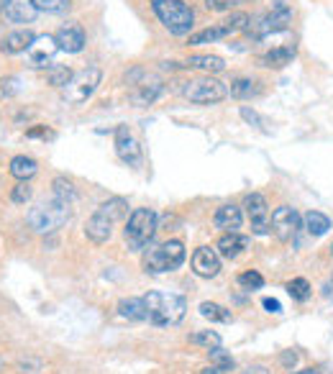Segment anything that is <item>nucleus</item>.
Here are the masks:
<instances>
[{
  "label": "nucleus",
  "mask_w": 333,
  "mask_h": 374,
  "mask_svg": "<svg viewBox=\"0 0 333 374\" xmlns=\"http://www.w3.org/2000/svg\"><path fill=\"white\" fill-rule=\"evenodd\" d=\"M0 13H3V3H0Z\"/></svg>",
  "instance_id": "obj_46"
},
{
  "label": "nucleus",
  "mask_w": 333,
  "mask_h": 374,
  "mask_svg": "<svg viewBox=\"0 0 333 374\" xmlns=\"http://www.w3.org/2000/svg\"><path fill=\"white\" fill-rule=\"evenodd\" d=\"M241 3H252V0H203L205 11H210V13H223V11H233V8H238Z\"/></svg>",
  "instance_id": "obj_36"
},
{
  "label": "nucleus",
  "mask_w": 333,
  "mask_h": 374,
  "mask_svg": "<svg viewBox=\"0 0 333 374\" xmlns=\"http://www.w3.org/2000/svg\"><path fill=\"white\" fill-rule=\"evenodd\" d=\"M229 36H233V31H231L229 26H226V21H218V23H213V26H208V29L190 34L187 44H190V46L215 44V41H221V39H229Z\"/></svg>",
  "instance_id": "obj_21"
},
{
  "label": "nucleus",
  "mask_w": 333,
  "mask_h": 374,
  "mask_svg": "<svg viewBox=\"0 0 333 374\" xmlns=\"http://www.w3.org/2000/svg\"><path fill=\"white\" fill-rule=\"evenodd\" d=\"M303 228V218L297 213L292 205H280V208H274L272 218H269V231L274 233V239L277 241H292L295 239V233Z\"/></svg>",
  "instance_id": "obj_9"
},
{
  "label": "nucleus",
  "mask_w": 333,
  "mask_h": 374,
  "mask_svg": "<svg viewBox=\"0 0 333 374\" xmlns=\"http://www.w3.org/2000/svg\"><path fill=\"white\" fill-rule=\"evenodd\" d=\"M295 18V8L287 0H269L264 13L254 15L249 26H246V36L252 41H261V39L280 34V31L290 29V23Z\"/></svg>",
  "instance_id": "obj_3"
},
{
  "label": "nucleus",
  "mask_w": 333,
  "mask_h": 374,
  "mask_svg": "<svg viewBox=\"0 0 333 374\" xmlns=\"http://www.w3.org/2000/svg\"><path fill=\"white\" fill-rule=\"evenodd\" d=\"M97 210H103L105 216L113 218V221L118 223L121 218L128 216V200H123V198H111V200H105Z\"/></svg>",
  "instance_id": "obj_30"
},
{
  "label": "nucleus",
  "mask_w": 333,
  "mask_h": 374,
  "mask_svg": "<svg viewBox=\"0 0 333 374\" xmlns=\"http://www.w3.org/2000/svg\"><path fill=\"white\" fill-rule=\"evenodd\" d=\"M280 361L285 364V367H295V364H297V352H285L280 356Z\"/></svg>",
  "instance_id": "obj_41"
},
{
  "label": "nucleus",
  "mask_w": 333,
  "mask_h": 374,
  "mask_svg": "<svg viewBox=\"0 0 333 374\" xmlns=\"http://www.w3.org/2000/svg\"><path fill=\"white\" fill-rule=\"evenodd\" d=\"M246 374H269V372H266L264 367H249L246 369Z\"/></svg>",
  "instance_id": "obj_44"
},
{
  "label": "nucleus",
  "mask_w": 333,
  "mask_h": 374,
  "mask_svg": "<svg viewBox=\"0 0 333 374\" xmlns=\"http://www.w3.org/2000/svg\"><path fill=\"white\" fill-rule=\"evenodd\" d=\"M156 21L170 31L172 36H190L195 29V11L185 0H149Z\"/></svg>",
  "instance_id": "obj_4"
},
{
  "label": "nucleus",
  "mask_w": 333,
  "mask_h": 374,
  "mask_svg": "<svg viewBox=\"0 0 333 374\" xmlns=\"http://www.w3.org/2000/svg\"><path fill=\"white\" fill-rule=\"evenodd\" d=\"M292 60H295V44H285V46H274L266 54H261L259 64L266 69H282L287 67V64H292Z\"/></svg>",
  "instance_id": "obj_20"
},
{
  "label": "nucleus",
  "mask_w": 333,
  "mask_h": 374,
  "mask_svg": "<svg viewBox=\"0 0 333 374\" xmlns=\"http://www.w3.org/2000/svg\"><path fill=\"white\" fill-rule=\"evenodd\" d=\"M31 195H34V190H31L29 182H18V185L11 190V200H13L15 205H26V202L31 200Z\"/></svg>",
  "instance_id": "obj_38"
},
{
  "label": "nucleus",
  "mask_w": 333,
  "mask_h": 374,
  "mask_svg": "<svg viewBox=\"0 0 333 374\" xmlns=\"http://www.w3.org/2000/svg\"><path fill=\"white\" fill-rule=\"evenodd\" d=\"M185 244L179 239H172V241H164L159 247L149 249L147 254H144V272L147 275H167V272H175L179 270L182 264H185Z\"/></svg>",
  "instance_id": "obj_5"
},
{
  "label": "nucleus",
  "mask_w": 333,
  "mask_h": 374,
  "mask_svg": "<svg viewBox=\"0 0 333 374\" xmlns=\"http://www.w3.org/2000/svg\"><path fill=\"white\" fill-rule=\"evenodd\" d=\"M57 41H54V36H36L34 39V44L29 46V60H31V67H46L49 62H52V57L57 54Z\"/></svg>",
  "instance_id": "obj_17"
},
{
  "label": "nucleus",
  "mask_w": 333,
  "mask_h": 374,
  "mask_svg": "<svg viewBox=\"0 0 333 374\" xmlns=\"http://www.w3.org/2000/svg\"><path fill=\"white\" fill-rule=\"evenodd\" d=\"M39 8V13L49 15H64L72 11V0H34Z\"/></svg>",
  "instance_id": "obj_32"
},
{
  "label": "nucleus",
  "mask_w": 333,
  "mask_h": 374,
  "mask_svg": "<svg viewBox=\"0 0 333 374\" xmlns=\"http://www.w3.org/2000/svg\"><path fill=\"white\" fill-rule=\"evenodd\" d=\"M261 305H264V310H266V313H274V315H280V313H282L280 300H274V298H264V300H261Z\"/></svg>",
  "instance_id": "obj_40"
},
{
  "label": "nucleus",
  "mask_w": 333,
  "mask_h": 374,
  "mask_svg": "<svg viewBox=\"0 0 333 374\" xmlns=\"http://www.w3.org/2000/svg\"><path fill=\"white\" fill-rule=\"evenodd\" d=\"M252 239L249 236H241V233H223L218 244H215V251L223 256V259H238L249 249Z\"/></svg>",
  "instance_id": "obj_18"
},
{
  "label": "nucleus",
  "mask_w": 333,
  "mask_h": 374,
  "mask_svg": "<svg viewBox=\"0 0 333 374\" xmlns=\"http://www.w3.org/2000/svg\"><path fill=\"white\" fill-rule=\"evenodd\" d=\"M113 226H116L113 218L105 216L103 210H95V213L88 218V223H85V236H88L93 244L100 247V244H105V241H111Z\"/></svg>",
  "instance_id": "obj_14"
},
{
  "label": "nucleus",
  "mask_w": 333,
  "mask_h": 374,
  "mask_svg": "<svg viewBox=\"0 0 333 374\" xmlns=\"http://www.w3.org/2000/svg\"><path fill=\"white\" fill-rule=\"evenodd\" d=\"M226 95H229V88L213 75H203L182 83V97L195 105H215L226 100Z\"/></svg>",
  "instance_id": "obj_8"
},
{
  "label": "nucleus",
  "mask_w": 333,
  "mask_h": 374,
  "mask_svg": "<svg viewBox=\"0 0 333 374\" xmlns=\"http://www.w3.org/2000/svg\"><path fill=\"white\" fill-rule=\"evenodd\" d=\"M303 228L311 233L313 239H318V236H326L328 228H331V218L323 216L320 210H308L303 216Z\"/></svg>",
  "instance_id": "obj_26"
},
{
  "label": "nucleus",
  "mask_w": 333,
  "mask_h": 374,
  "mask_svg": "<svg viewBox=\"0 0 333 374\" xmlns=\"http://www.w3.org/2000/svg\"><path fill=\"white\" fill-rule=\"evenodd\" d=\"M54 41H57V46H60L62 52L80 54L82 49L88 46V34H85V29H82V23L69 21L54 34Z\"/></svg>",
  "instance_id": "obj_12"
},
{
  "label": "nucleus",
  "mask_w": 333,
  "mask_h": 374,
  "mask_svg": "<svg viewBox=\"0 0 333 374\" xmlns=\"http://www.w3.org/2000/svg\"><path fill=\"white\" fill-rule=\"evenodd\" d=\"M200 374H226L223 372L221 367H213V364H210V367H205V369H200Z\"/></svg>",
  "instance_id": "obj_42"
},
{
  "label": "nucleus",
  "mask_w": 333,
  "mask_h": 374,
  "mask_svg": "<svg viewBox=\"0 0 333 374\" xmlns=\"http://www.w3.org/2000/svg\"><path fill=\"white\" fill-rule=\"evenodd\" d=\"M238 284L244 287V290H261L264 287V277H261L257 270H249L244 275H238Z\"/></svg>",
  "instance_id": "obj_37"
},
{
  "label": "nucleus",
  "mask_w": 333,
  "mask_h": 374,
  "mask_svg": "<svg viewBox=\"0 0 333 374\" xmlns=\"http://www.w3.org/2000/svg\"><path fill=\"white\" fill-rule=\"evenodd\" d=\"M244 208H246V218H249V223H252V231L257 236H266L269 231V202L261 193H249L244 198Z\"/></svg>",
  "instance_id": "obj_10"
},
{
  "label": "nucleus",
  "mask_w": 333,
  "mask_h": 374,
  "mask_svg": "<svg viewBox=\"0 0 333 374\" xmlns=\"http://www.w3.org/2000/svg\"><path fill=\"white\" fill-rule=\"evenodd\" d=\"M46 134V128L41 126V128H31V131H26V136H31V139H34V136H44Z\"/></svg>",
  "instance_id": "obj_43"
},
{
  "label": "nucleus",
  "mask_w": 333,
  "mask_h": 374,
  "mask_svg": "<svg viewBox=\"0 0 333 374\" xmlns=\"http://www.w3.org/2000/svg\"><path fill=\"white\" fill-rule=\"evenodd\" d=\"M331 256H333V244H331Z\"/></svg>",
  "instance_id": "obj_47"
},
{
  "label": "nucleus",
  "mask_w": 333,
  "mask_h": 374,
  "mask_svg": "<svg viewBox=\"0 0 333 374\" xmlns=\"http://www.w3.org/2000/svg\"><path fill=\"white\" fill-rule=\"evenodd\" d=\"M116 154H118L121 162L128 165L131 169H139V167L144 165V154H141L139 141L133 139L131 128L123 126V123L116 128Z\"/></svg>",
  "instance_id": "obj_11"
},
{
  "label": "nucleus",
  "mask_w": 333,
  "mask_h": 374,
  "mask_svg": "<svg viewBox=\"0 0 333 374\" xmlns=\"http://www.w3.org/2000/svg\"><path fill=\"white\" fill-rule=\"evenodd\" d=\"M193 272L198 275V277L203 279H210L215 277L218 272H221V254L215 251V249L210 247H198L193 254Z\"/></svg>",
  "instance_id": "obj_13"
},
{
  "label": "nucleus",
  "mask_w": 333,
  "mask_h": 374,
  "mask_svg": "<svg viewBox=\"0 0 333 374\" xmlns=\"http://www.w3.org/2000/svg\"><path fill=\"white\" fill-rule=\"evenodd\" d=\"M3 13L11 23H34L39 15V8L34 0H0Z\"/></svg>",
  "instance_id": "obj_16"
},
{
  "label": "nucleus",
  "mask_w": 333,
  "mask_h": 374,
  "mask_svg": "<svg viewBox=\"0 0 333 374\" xmlns=\"http://www.w3.org/2000/svg\"><path fill=\"white\" fill-rule=\"evenodd\" d=\"M285 290L290 292V298L292 300H297V303H305V300H311V295H313V287H311V282L305 277H295V279H290L287 282V287Z\"/></svg>",
  "instance_id": "obj_31"
},
{
  "label": "nucleus",
  "mask_w": 333,
  "mask_h": 374,
  "mask_svg": "<svg viewBox=\"0 0 333 374\" xmlns=\"http://www.w3.org/2000/svg\"><path fill=\"white\" fill-rule=\"evenodd\" d=\"M295 374H318V369H303V372H295Z\"/></svg>",
  "instance_id": "obj_45"
},
{
  "label": "nucleus",
  "mask_w": 333,
  "mask_h": 374,
  "mask_svg": "<svg viewBox=\"0 0 333 374\" xmlns=\"http://www.w3.org/2000/svg\"><path fill=\"white\" fill-rule=\"evenodd\" d=\"M52 195H54V198H60V200H67V202L77 200L74 182L67 180V177H54V180H52Z\"/></svg>",
  "instance_id": "obj_29"
},
{
  "label": "nucleus",
  "mask_w": 333,
  "mask_h": 374,
  "mask_svg": "<svg viewBox=\"0 0 333 374\" xmlns=\"http://www.w3.org/2000/svg\"><path fill=\"white\" fill-rule=\"evenodd\" d=\"M156 228H159V223H156V213L151 208L131 210V216H128V221H126V228H123L126 247L131 249V251H144V249L154 241Z\"/></svg>",
  "instance_id": "obj_6"
},
{
  "label": "nucleus",
  "mask_w": 333,
  "mask_h": 374,
  "mask_svg": "<svg viewBox=\"0 0 333 374\" xmlns=\"http://www.w3.org/2000/svg\"><path fill=\"white\" fill-rule=\"evenodd\" d=\"M103 83V69L97 64H90V67L74 72L72 80L62 88V97H64L69 105H82L88 103L90 97L95 95L97 85Z\"/></svg>",
  "instance_id": "obj_7"
},
{
  "label": "nucleus",
  "mask_w": 333,
  "mask_h": 374,
  "mask_svg": "<svg viewBox=\"0 0 333 374\" xmlns=\"http://www.w3.org/2000/svg\"><path fill=\"white\" fill-rule=\"evenodd\" d=\"M198 310H200L203 318H208V321H215V323H231L233 321L231 310H226V307L218 305V303H200Z\"/></svg>",
  "instance_id": "obj_28"
},
{
  "label": "nucleus",
  "mask_w": 333,
  "mask_h": 374,
  "mask_svg": "<svg viewBox=\"0 0 333 374\" xmlns=\"http://www.w3.org/2000/svg\"><path fill=\"white\" fill-rule=\"evenodd\" d=\"M261 83H257L254 77H233L231 80V97H236V100H252V97H257L261 92L259 88Z\"/></svg>",
  "instance_id": "obj_24"
},
{
  "label": "nucleus",
  "mask_w": 333,
  "mask_h": 374,
  "mask_svg": "<svg viewBox=\"0 0 333 374\" xmlns=\"http://www.w3.org/2000/svg\"><path fill=\"white\" fill-rule=\"evenodd\" d=\"M213 226L223 233H238V228L244 226V210L233 205V202H226V205L215 210Z\"/></svg>",
  "instance_id": "obj_15"
},
{
  "label": "nucleus",
  "mask_w": 333,
  "mask_h": 374,
  "mask_svg": "<svg viewBox=\"0 0 333 374\" xmlns=\"http://www.w3.org/2000/svg\"><path fill=\"white\" fill-rule=\"evenodd\" d=\"M72 69L67 67V64H54L52 69H49V72H46V83L52 85V88H64L67 83H69V80H72Z\"/></svg>",
  "instance_id": "obj_33"
},
{
  "label": "nucleus",
  "mask_w": 333,
  "mask_h": 374,
  "mask_svg": "<svg viewBox=\"0 0 333 374\" xmlns=\"http://www.w3.org/2000/svg\"><path fill=\"white\" fill-rule=\"evenodd\" d=\"M164 92V85L162 83H139L136 85V90L131 92V103L133 105H139V108H144V105H151L156 100V97L162 95Z\"/></svg>",
  "instance_id": "obj_25"
},
{
  "label": "nucleus",
  "mask_w": 333,
  "mask_h": 374,
  "mask_svg": "<svg viewBox=\"0 0 333 374\" xmlns=\"http://www.w3.org/2000/svg\"><path fill=\"white\" fill-rule=\"evenodd\" d=\"M34 39H36V34H34L31 29L11 31V34H6V36L0 39V52H3V54L29 52V46L34 44Z\"/></svg>",
  "instance_id": "obj_19"
},
{
  "label": "nucleus",
  "mask_w": 333,
  "mask_h": 374,
  "mask_svg": "<svg viewBox=\"0 0 333 374\" xmlns=\"http://www.w3.org/2000/svg\"><path fill=\"white\" fill-rule=\"evenodd\" d=\"M118 315L126 321H147V305L144 298H123L118 303Z\"/></svg>",
  "instance_id": "obj_27"
},
{
  "label": "nucleus",
  "mask_w": 333,
  "mask_h": 374,
  "mask_svg": "<svg viewBox=\"0 0 333 374\" xmlns=\"http://www.w3.org/2000/svg\"><path fill=\"white\" fill-rule=\"evenodd\" d=\"M238 113H241V118H244L249 126H254V128L264 126V118H261V116L254 111V108H249V105H241V111H238Z\"/></svg>",
  "instance_id": "obj_39"
},
{
  "label": "nucleus",
  "mask_w": 333,
  "mask_h": 374,
  "mask_svg": "<svg viewBox=\"0 0 333 374\" xmlns=\"http://www.w3.org/2000/svg\"><path fill=\"white\" fill-rule=\"evenodd\" d=\"M208 359H210V364H213V367H221L223 372H231V369L236 367L233 356H231L229 352H223L221 346H213V349H208Z\"/></svg>",
  "instance_id": "obj_34"
},
{
  "label": "nucleus",
  "mask_w": 333,
  "mask_h": 374,
  "mask_svg": "<svg viewBox=\"0 0 333 374\" xmlns=\"http://www.w3.org/2000/svg\"><path fill=\"white\" fill-rule=\"evenodd\" d=\"M185 67L200 69L205 75H218V72L226 69V60L218 57V54H193V57H187Z\"/></svg>",
  "instance_id": "obj_22"
},
{
  "label": "nucleus",
  "mask_w": 333,
  "mask_h": 374,
  "mask_svg": "<svg viewBox=\"0 0 333 374\" xmlns=\"http://www.w3.org/2000/svg\"><path fill=\"white\" fill-rule=\"evenodd\" d=\"M69 218H72V202L60 200V198H49V200H41L36 202L34 208L29 210V228L39 236H52L57 233L60 228H64L69 223Z\"/></svg>",
  "instance_id": "obj_1"
},
{
  "label": "nucleus",
  "mask_w": 333,
  "mask_h": 374,
  "mask_svg": "<svg viewBox=\"0 0 333 374\" xmlns=\"http://www.w3.org/2000/svg\"><path fill=\"white\" fill-rule=\"evenodd\" d=\"M190 344L213 349V346H221V336H218L215 331H198V333H193V336H190Z\"/></svg>",
  "instance_id": "obj_35"
},
{
  "label": "nucleus",
  "mask_w": 333,
  "mask_h": 374,
  "mask_svg": "<svg viewBox=\"0 0 333 374\" xmlns=\"http://www.w3.org/2000/svg\"><path fill=\"white\" fill-rule=\"evenodd\" d=\"M144 305H147V321L167 328V326H177L187 313V300L175 292H147L144 295Z\"/></svg>",
  "instance_id": "obj_2"
},
{
  "label": "nucleus",
  "mask_w": 333,
  "mask_h": 374,
  "mask_svg": "<svg viewBox=\"0 0 333 374\" xmlns=\"http://www.w3.org/2000/svg\"><path fill=\"white\" fill-rule=\"evenodd\" d=\"M8 172L13 174L18 182H29L34 174L39 172V162L34 157H26V154H18L8 162Z\"/></svg>",
  "instance_id": "obj_23"
}]
</instances>
